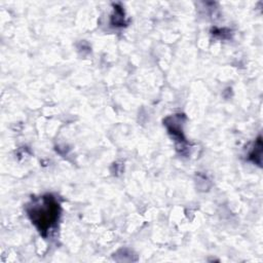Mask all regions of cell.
Here are the masks:
<instances>
[{
  "label": "cell",
  "instance_id": "obj_1",
  "mask_svg": "<svg viewBox=\"0 0 263 263\" xmlns=\"http://www.w3.org/2000/svg\"><path fill=\"white\" fill-rule=\"evenodd\" d=\"M28 214L39 232L46 236L59 219L60 204L53 196L44 195L28 209Z\"/></svg>",
  "mask_w": 263,
  "mask_h": 263
}]
</instances>
